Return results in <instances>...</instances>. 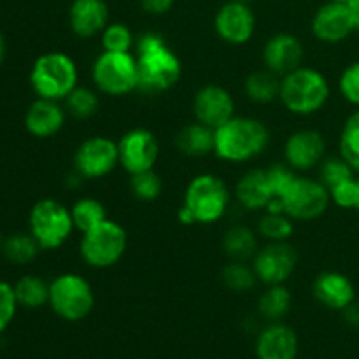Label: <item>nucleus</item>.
<instances>
[{
    "mask_svg": "<svg viewBox=\"0 0 359 359\" xmlns=\"http://www.w3.org/2000/svg\"><path fill=\"white\" fill-rule=\"evenodd\" d=\"M100 35L104 51L130 53L135 48V37L125 23H109Z\"/></svg>",
    "mask_w": 359,
    "mask_h": 359,
    "instance_id": "36",
    "label": "nucleus"
},
{
    "mask_svg": "<svg viewBox=\"0 0 359 359\" xmlns=\"http://www.w3.org/2000/svg\"><path fill=\"white\" fill-rule=\"evenodd\" d=\"M330 83L326 76L312 67H298L280 77L279 100L297 116H311L321 111L328 102Z\"/></svg>",
    "mask_w": 359,
    "mask_h": 359,
    "instance_id": "3",
    "label": "nucleus"
},
{
    "mask_svg": "<svg viewBox=\"0 0 359 359\" xmlns=\"http://www.w3.org/2000/svg\"><path fill=\"white\" fill-rule=\"evenodd\" d=\"M358 191H359V179H358ZM356 209L359 210V195H358V207H356Z\"/></svg>",
    "mask_w": 359,
    "mask_h": 359,
    "instance_id": "47",
    "label": "nucleus"
},
{
    "mask_svg": "<svg viewBox=\"0 0 359 359\" xmlns=\"http://www.w3.org/2000/svg\"><path fill=\"white\" fill-rule=\"evenodd\" d=\"M76 230L70 207L53 198H42L28 214V231L37 241L41 249L53 251L65 244Z\"/></svg>",
    "mask_w": 359,
    "mask_h": 359,
    "instance_id": "8",
    "label": "nucleus"
},
{
    "mask_svg": "<svg viewBox=\"0 0 359 359\" xmlns=\"http://www.w3.org/2000/svg\"><path fill=\"white\" fill-rule=\"evenodd\" d=\"M223 249L233 262H248L258 252V238L251 228L237 224L228 228L224 233Z\"/></svg>",
    "mask_w": 359,
    "mask_h": 359,
    "instance_id": "25",
    "label": "nucleus"
},
{
    "mask_svg": "<svg viewBox=\"0 0 359 359\" xmlns=\"http://www.w3.org/2000/svg\"><path fill=\"white\" fill-rule=\"evenodd\" d=\"M314 298L321 305L332 311H344L356 300V290L354 284L346 273L326 270L314 279L312 284Z\"/></svg>",
    "mask_w": 359,
    "mask_h": 359,
    "instance_id": "20",
    "label": "nucleus"
},
{
    "mask_svg": "<svg viewBox=\"0 0 359 359\" xmlns=\"http://www.w3.org/2000/svg\"><path fill=\"white\" fill-rule=\"evenodd\" d=\"M135 58L139 65V90L144 93H161L179 83L182 62L158 32H146L135 41Z\"/></svg>",
    "mask_w": 359,
    "mask_h": 359,
    "instance_id": "1",
    "label": "nucleus"
},
{
    "mask_svg": "<svg viewBox=\"0 0 359 359\" xmlns=\"http://www.w3.org/2000/svg\"><path fill=\"white\" fill-rule=\"evenodd\" d=\"M128 248V235L123 224L114 219H105L98 226L84 231L81 238V258L88 266L105 270L119 263Z\"/></svg>",
    "mask_w": 359,
    "mask_h": 359,
    "instance_id": "6",
    "label": "nucleus"
},
{
    "mask_svg": "<svg viewBox=\"0 0 359 359\" xmlns=\"http://www.w3.org/2000/svg\"><path fill=\"white\" fill-rule=\"evenodd\" d=\"M221 277H223L224 286L237 293H245L258 283L252 265H248L245 262H233V259L224 266Z\"/></svg>",
    "mask_w": 359,
    "mask_h": 359,
    "instance_id": "34",
    "label": "nucleus"
},
{
    "mask_svg": "<svg viewBox=\"0 0 359 359\" xmlns=\"http://www.w3.org/2000/svg\"><path fill=\"white\" fill-rule=\"evenodd\" d=\"M358 179H347L330 188L332 202L340 209H356L358 207Z\"/></svg>",
    "mask_w": 359,
    "mask_h": 359,
    "instance_id": "39",
    "label": "nucleus"
},
{
    "mask_svg": "<svg viewBox=\"0 0 359 359\" xmlns=\"http://www.w3.org/2000/svg\"><path fill=\"white\" fill-rule=\"evenodd\" d=\"M349 11H351V16H353L354 21V28L359 32V0H351L349 4Z\"/></svg>",
    "mask_w": 359,
    "mask_h": 359,
    "instance_id": "43",
    "label": "nucleus"
},
{
    "mask_svg": "<svg viewBox=\"0 0 359 359\" xmlns=\"http://www.w3.org/2000/svg\"><path fill=\"white\" fill-rule=\"evenodd\" d=\"M193 114L196 121L216 130L235 116V98L226 88L207 84L195 93Z\"/></svg>",
    "mask_w": 359,
    "mask_h": 359,
    "instance_id": "15",
    "label": "nucleus"
},
{
    "mask_svg": "<svg viewBox=\"0 0 359 359\" xmlns=\"http://www.w3.org/2000/svg\"><path fill=\"white\" fill-rule=\"evenodd\" d=\"M119 165L130 175L153 170L160 156V144L156 135L146 128L128 130L118 140Z\"/></svg>",
    "mask_w": 359,
    "mask_h": 359,
    "instance_id": "13",
    "label": "nucleus"
},
{
    "mask_svg": "<svg viewBox=\"0 0 359 359\" xmlns=\"http://www.w3.org/2000/svg\"><path fill=\"white\" fill-rule=\"evenodd\" d=\"M91 79L100 93L123 97L139 90V65L132 53L102 51L91 65Z\"/></svg>",
    "mask_w": 359,
    "mask_h": 359,
    "instance_id": "9",
    "label": "nucleus"
},
{
    "mask_svg": "<svg viewBox=\"0 0 359 359\" xmlns=\"http://www.w3.org/2000/svg\"><path fill=\"white\" fill-rule=\"evenodd\" d=\"M344 316H346V321L353 326H359V304L356 300L349 305L347 309H344Z\"/></svg>",
    "mask_w": 359,
    "mask_h": 359,
    "instance_id": "42",
    "label": "nucleus"
},
{
    "mask_svg": "<svg viewBox=\"0 0 359 359\" xmlns=\"http://www.w3.org/2000/svg\"><path fill=\"white\" fill-rule=\"evenodd\" d=\"M241 2H245V4H251L252 0H241Z\"/></svg>",
    "mask_w": 359,
    "mask_h": 359,
    "instance_id": "48",
    "label": "nucleus"
},
{
    "mask_svg": "<svg viewBox=\"0 0 359 359\" xmlns=\"http://www.w3.org/2000/svg\"><path fill=\"white\" fill-rule=\"evenodd\" d=\"M130 191L137 200L142 202H153L163 191V181L154 170L140 172V174L130 175Z\"/></svg>",
    "mask_w": 359,
    "mask_h": 359,
    "instance_id": "35",
    "label": "nucleus"
},
{
    "mask_svg": "<svg viewBox=\"0 0 359 359\" xmlns=\"http://www.w3.org/2000/svg\"><path fill=\"white\" fill-rule=\"evenodd\" d=\"M244 91L249 100L256 102V104H270L279 98L280 76L269 69L256 70V72L249 74L245 79Z\"/></svg>",
    "mask_w": 359,
    "mask_h": 359,
    "instance_id": "26",
    "label": "nucleus"
},
{
    "mask_svg": "<svg viewBox=\"0 0 359 359\" xmlns=\"http://www.w3.org/2000/svg\"><path fill=\"white\" fill-rule=\"evenodd\" d=\"M2 245H4V237L2 233H0V252H2Z\"/></svg>",
    "mask_w": 359,
    "mask_h": 359,
    "instance_id": "46",
    "label": "nucleus"
},
{
    "mask_svg": "<svg viewBox=\"0 0 359 359\" xmlns=\"http://www.w3.org/2000/svg\"><path fill=\"white\" fill-rule=\"evenodd\" d=\"M48 305L63 321H83L95 307L93 287L79 273H60L49 283Z\"/></svg>",
    "mask_w": 359,
    "mask_h": 359,
    "instance_id": "7",
    "label": "nucleus"
},
{
    "mask_svg": "<svg viewBox=\"0 0 359 359\" xmlns=\"http://www.w3.org/2000/svg\"><path fill=\"white\" fill-rule=\"evenodd\" d=\"M79 72L69 55L62 51H49L39 56L30 70V86L37 98L62 102L77 86Z\"/></svg>",
    "mask_w": 359,
    "mask_h": 359,
    "instance_id": "4",
    "label": "nucleus"
},
{
    "mask_svg": "<svg viewBox=\"0 0 359 359\" xmlns=\"http://www.w3.org/2000/svg\"><path fill=\"white\" fill-rule=\"evenodd\" d=\"M330 2H340V4H349L351 0H330Z\"/></svg>",
    "mask_w": 359,
    "mask_h": 359,
    "instance_id": "45",
    "label": "nucleus"
},
{
    "mask_svg": "<svg viewBox=\"0 0 359 359\" xmlns=\"http://www.w3.org/2000/svg\"><path fill=\"white\" fill-rule=\"evenodd\" d=\"M13 286L20 307L41 309L49 304V284L42 277L27 273L18 279Z\"/></svg>",
    "mask_w": 359,
    "mask_h": 359,
    "instance_id": "27",
    "label": "nucleus"
},
{
    "mask_svg": "<svg viewBox=\"0 0 359 359\" xmlns=\"http://www.w3.org/2000/svg\"><path fill=\"white\" fill-rule=\"evenodd\" d=\"M354 168L344 160L342 156L339 158H326L319 165V181L326 186V188H333L339 182L347 181V179L354 177Z\"/></svg>",
    "mask_w": 359,
    "mask_h": 359,
    "instance_id": "37",
    "label": "nucleus"
},
{
    "mask_svg": "<svg viewBox=\"0 0 359 359\" xmlns=\"http://www.w3.org/2000/svg\"><path fill=\"white\" fill-rule=\"evenodd\" d=\"M67 119L65 107L60 102L48 100V98H37L25 114V128L30 135L37 139H49L55 137L63 128Z\"/></svg>",
    "mask_w": 359,
    "mask_h": 359,
    "instance_id": "21",
    "label": "nucleus"
},
{
    "mask_svg": "<svg viewBox=\"0 0 359 359\" xmlns=\"http://www.w3.org/2000/svg\"><path fill=\"white\" fill-rule=\"evenodd\" d=\"M284 212L293 221H314L328 210L332 203L330 189L319 179L294 175L279 198Z\"/></svg>",
    "mask_w": 359,
    "mask_h": 359,
    "instance_id": "10",
    "label": "nucleus"
},
{
    "mask_svg": "<svg viewBox=\"0 0 359 359\" xmlns=\"http://www.w3.org/2000/svg\"><path fill=\"white\" fill-rule=\"evenodd\" d=\"M339 90L349 104L359 107V62L351 63L344 69L339 79Z\"/></svg>",
    "mask_w": 359,
    "mask_h": 359,
    "instance_id": "40",
    "label": "nucleus"
},
{
    "mask_svg": "<svg viewBox=\"0 0 359 359\" xmlns=\"http://www.w3.org/2000/svg\"><path fill=\"white\" fill-rule=\"evenodd\" d=\"M339 149L340 156L359 174V111L353 112L344 123Z\"/></svg>",
    "mask_w": 359,
    "mask_h": 359,
    "instance_id": "33",
    "label": "nucleus"
},
{
    "mask_svg": "<svg viewBox=\"0 0 359 359\" xmlns=\"http://www.w3.org/2000/svg\"><path fill=\"white\" fill-rule=\"evenodd\" d=\"M235 195L238 203L252 212L266 210V207L277 200L265 168H252L245 172L235 186Z\"/></svg>",
    "mask_w": 359,
    "mask_h": 359,
    "instance_id": "22",
    "label": "nucleus"
},
{
    "mask_svg": "<svg viewBox=\"0 0 359 359\" xmlns=\"http://www.w3.org/2000/svg\"><path fill=\"white\" fill-rule=\"evenodd\" d=\"M214 30L226 44H248L256 30V18L251 6L241 0L223 4L214 16Z\"/></svg>",
    "mask_w": 359,
    "mask_h": 359,
    "instance_id": "14",
    "label": "nucleus"
},
{
    "mask_svg": "<svg viewBox=\"0 0 359 359\" xmlns=\"http://www.w3.org/2000/svg\"><path fill=\"white\" fill-rule=\"evenodd\" d=\"M63 102H65V111L76 119L91 118L100 107L97 91L86 86H76Z\"/></svg>",
    "mask_w": 359,
    "mask_h": 359,
    "instance_id": "32",
    "label": "nucleus"
},
{
    "mask_svg": "<svg viewBox=\"0 0 359 359\" xmlns=\"http://www.w3.org/2000/svg\"><path fill=\"white\" fill-rule=\"evenodd\" d=\"M119 165L118 142L104 135L88 137L74 154V172L83 179H102Z\"/></svg>",
    "mask_w": 359,
    "mask_h": 359,
    "instance_id": "11",
    "label": "nucleus"
},
{
    "mask_svg": "<svg viewBox=\"0 0 359 359\" xmlns=\"http://www.w3.org/2000/svg\"><path fill=\"white\" fill-rule=\"evenodd\" d=\"M252 270L266 286L286 284L298 265L297 249L290 242H269L252 258Z\"/></svg>",
    "mask_w": 359,
    "mask_h": 359,
    "instance_id": "12",
    "label": "nucleus"
},
{
    "mask_svg": "<svg viewBox=\"0 0 359 359\" xmlns=\"http://www.w3.org/2000/svg\"><path fill=\"white\" fill-rule=\"evenodd\" d=\"M294 231V221L286 212L265 210L258 221V233L269 242H287Z\"/></svg>",
    "mask_w": 359,
    "mask_h": 359,
    "instance_id": "31",
    "label": "nucleus"
},
{
    "mask_svg": "<svg viewBox=\"0 0 359 359\" xmlns=\"http://www.w3.org/2000/svg\"><path fill=\"white\" fill-rule=\"evenodd\" d=\"M175 0H140V6L147 14H165L172 9Z\"/></svg>",
    "mask_w": 359,
    "mask_h": 359,
    "instance_id": "41",
    "label": "nucleus"
},
{
    "mask_svg": "<svg viewBox=\"0 0 359 359\" xmlns=\"http://www.w3.org/2000/svg\"><path fill=\"white\" fill-rule=\"evenodd\" d=\"M326 142L318 130H298L284 144V160L294 172H307L325 160Z\"/></svg>",
    "mask_w": 359,
    "mask_h": 359,
    "instance_id": "16",
    "label": "nucleus"
},
{
    "mask_svg": "<svg viewBox=\"0 0 359 359\" xmlns=\"http://www.w3.org/2000/svg\"><path fill=\"white\" fill-rule=\"evenodd\" d=\"M182 205L191 212L196 224H214L226 214L230 189L217 175H195L186 188Z\"/></svg>",
    "mask_w": 359,
    "mask_h": 359,
    "instance_id": "5",
    "label": "nucleus"
},
{
    "mask_svg": "<svg viewBox=\"0 0 359 359\" xmlns=\"http://www.w3.org/2000/svg\"><path fill=\"white\" fill-rule=\"evenodd\" d=\"M270 142L265 123L248 116H233L214 130V154L226 163H245L258 158Z\"/></svg>",
    "mask_w": 359,
    "mask_h": 359,
    "instance_id": "2",
    "label": "nucleus"
},
{
    "mask_svg": "<svg viewBox=\"0 0 359 359\" xmlns=\"http://www.w3.org/2000/svg\"><path fill=\"white\" fill-rule=\"evenodd\" d=\"M70 214H72L74 226L81 233L98 226V224L107 219V210H105L104 203L97 198H90V196L77 200L70 207Z\"/></svg>",
    "mask_w": 359,
    "mask_h": 359,
    "instance_id": "30",
    "label": "nucleus"
},
{
    "mask_svg": "<svg viewBox=\"0 0 359 359\" xmlns=\"http://www.w3.org/2000/svg\"><path fill=\"white\" fill-rule=\"evenodd\" d=\"M298 354V337L290 326L272 323L256 340L258 359H294Z\"/></svg>",
    "mask_w": 359,
    "mask_h": 359,
    "instance_id": "23",
    "label": "nucleus"
},
{
    "mask_svg": "<svg viewBox=\"0 0 359 359\" xmlns=\"http://www.w3.org/2000/svg\"><path fill=\"white\" fill-rule=\"evenodd\" d=\"M291 304H293V297L290 290L284 284H273L259 297L258 311L263 318L277 323L290 312Z\"/></svg>",
    "mask_w": 359,
    "mask_h": 359,
    "instance_id": "28",
    "label": "nucleus"
},
{
    "mask_svg": "<svg viewBox=\"0 0 359 359\" xmlns=\"http://www.w3.org/2000/svg\"><path fill=\"white\" fill-rule=\"evenodd\" d=\"M4 58H6V41H4L2 32H0V65H2Z\"/></svg>",
    "mask_w": 359,
    "mask_h": 359,
    "instance_id": "44",
    "label": "nucleus"
},
{
    "mask_svg": "<svg viewBox=\"0 0 359 359\" xmlns=\"http://www.w3.org/2000/svg\"><path fill=\"white\" fill-rule=\"evenodd\" d=\"M354 28L353 16L347 4L340 2H326L325 6L316 11L312 18V34L318 41L325 44H339L346 41Z\"/></svg>",
    "mask_w": 359,
    "mask_h": 359,
    "instance_id": "17",
    "label": "nucleus"
},
{
    "mask_svg": "<svg viewBox=\"0 0 359 359\" xmlns=\"http://www.w3.org/2000/svg\"><path fill=\"white\" fill-rule=\"evenodd\" d=\"M175 146L186 156H207L209 153H214V130L198 121L186 125L175 135Z\"/></svg>",
    "mask_w": 359,
    "mask_h": 359,
    "instance_id": "24",
    "label": "nucleus"
},
{
    "mask_svg": "<svg viewBox=\"0 0 359 359\" xmlns=\"http://www.w3.org/2000/svg\"><path fill=\"white\" fill-rule=\"evenodd\" d=\"M39 252H41V245L32 237L30 231H27V233H13L4 238L2 255L13 265H28V263L37 258Z\"/></svg>",
    "mask_w": 359,
    "mask_h": 359,
    "instance_id": "29",
    "label": "nucleus"
},
{
    "mask_svg": "<svg viewBox=\"0 0 359 359\" xmlns=\"http://www.w3.org/2000/svg\"><path fill=\"white\" fill-rule=\"evenodd\" d=\"M18 307L20 305H18L16 294H14V286L6 280H0V335L11 326Z\"/></svg>",
    "mask_w": 359,
    "mask_h": 359,
    "instance_id": "38",
    "label": "nucleus"
},
{
    "mask_svg": "<svg viewBox=\"0 0 359 359\" xmlns=\"http://www.w3.org/2000/svg\"><path fill=\"white\" fill-rule=\"evenodd\" d=\"M304 62V46L300 39L287 32L272 35L263 48V63L265 69L272 70L277 76H286Z\"/></svg>",
    "mask_w": 359,
    "mask_h": 359,
    "instance_id": "18",
    "label": "nucleus"
},
{
    "mask_svg": "<svg viewBox=\"0 0 359 359\" xmlns=\"http://www.w3.org/2000/svg\"><path fill=\"white\" fill-rule=\"evenodd\" d=\"M109 6L105 0H74L69 7L70 30L81 39L100 35L109 21Z\"/></svg>",
    "mask_w": 359,
    "mask_h": 359,
    "instance_id": "19",
    "label": "nucleus"
}]
</instances>
